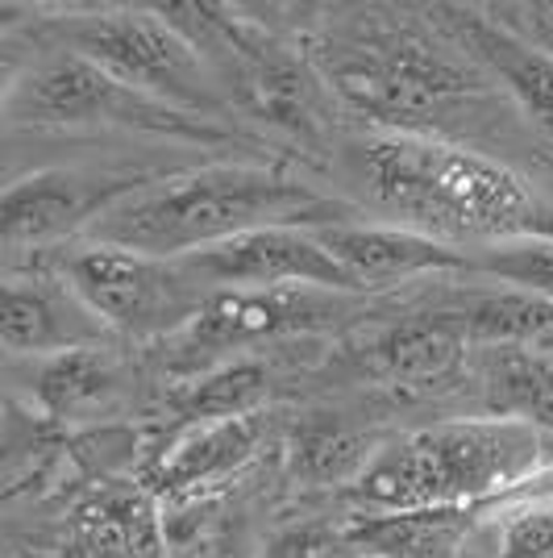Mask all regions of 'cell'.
<instances>
[{
  "instance_id": "obj_2",
  "label": "cell",
  "mask_w": 553,
  "mask_h": 558,
  "mask_svg": "<svg viewBox=\"0 0 553 558\" xmlns=\"http://www.w3.org/2000/svg\"><path fill=\"white\" fill-rule=\"evenodd\" d=\"M304 54L321 71L329 93L354 113L379 121L388 134L438 138L441 121L479 100L491 84L438 29L429 34L379 13H358L337 29H324Z\"/></svg>"
},
{
  "instance_id": "obj_1",
  "label": "cell",
  "mask_w": 553,
  "mask_h": 558,
  "mask_svg": "<svg viewBox=\"0 0 553 558\" xmlns=\"http://www.w3.org/2000/svg\"><path fill=\"white\" fill-rule=\"evenodd\" d=\"M354 205L283 175L275 167L212 163L155 180L125 196L88 230V242L155 258H187L254 230H329L346 226Z\"/></svg>"
},
{
  "instance_id": "obj_12",
  "label": "cell",
  "mask_w": 553,
  "mask_h": 558,
  "mask_svg": "<svg viewBox=\"0 0 553 558\" xmlns=\"http://www.w3.org/2000/svg\"><path fill=\"white\" fill-rule=\"evenodd\" d=\"M109 326L67 288V279L13 276L0 288V342L13 354L50 359L67 350L105 347Z\"/></svg>"
},
{
  "instance_id": "obj_10",
  "label": "cell",
  "mask_w": 553,
  "mask_h": 558,
  "mask_svg": "<svg viewBox=\"0 0 553 558\" xmlns=\"http://www.w3.org/2000/svg\"><path fill=\"white\" fill-rule=\"evenodd\" d=\"M346 313V296L317 288H221L208 292L200 317L180 338L196 354H217V350L254 347L262 338L324 329Z\"/></svg>"
},
{
  "instance_id": "obj_4",
  "label": "cell",
  "mask_w": 553,
  "mask_h": 558,
  "mask_svg": "<svg viewBox=\"0 0 553 558\" xmlns=\"http://www.w3.org/2000/svg\"><path fill=\"white\" fill-rule=\"evenodd\" d=\"M550 446L553 438L520 421H438L379 446L349 500L358 512L483 509L553 466Z\"/></svg>"
},
{
  "instance_id": "obj_15",
  "label": "cell",
  "mask_w": 553,
  "mask_h": 558,
  "mask_svg": "<svg viewBox=\"0 0 553 558\" xmlns=\"http://www.w3.org/2000/svg\"><path fill=\"white\" fill-rule=\"evenodd\" d=\"M470 338L458 313H420L388 329L370 350V372L400 392H438L466 367Z\"/></svg>"
},
{
  "instance_id": "obj_8",
  "label": "cell",
  "mask_w": 553,
  "mask_h": 558,
  "mask_svg": "<svg viewBox=\"0 0 553 558\" xmlns=\"http://www.w3.org/2000/svg\"><path fill=\"white\" fill-rule=\"evenodd\" d=\"M146 180L113 171H75L47 167L29 171L4 187L0 201V238L9 251H42L63 238L88 233L105 213L134 196Z\"/></svg>"
},
{
  "instance_id": "obj_13",
  "label": "cell",
  "mask_w": 553,
  "mask_h": 558,
  "mask_svg": "<svg viewBox=\"0 0 553 558\" xmlns=\"http://www.w3.org/2000/svg\"><path fill=\"white\" fill-rule=\"evenodd\" d=\"M333 258L358 279V288H392L420 276H454V271H475V255L458 251L454 242L420 233L413 226H329L317 230Z\"/></svg>"
},
{
  "instance_id": "obj_7",
  "label": "cell",
  "mask_w": 553,
  "mask_h": 558,
  "mask_svg": "<svg viewBox=\"0 0 553 558\" xmlns=\"http://www.w3.org/2000/svg\"><path fill=\"white\" fill-rule=\"evenodd\" d=\"M59 276L109 329L125 338H180L200 317L208 288L184 258H155L88 242L59 258Z\"/></svg>"
},
{
  "instance_id": "obj_21",
  "label": "cell",
  "mask_w": 553,
  "mask_h": 558,
  "mask_svg": "<svg viewBox=\"0 0 553 558\" xmlns=\"http://www.w3.org/2000/svg\"><path fill=\"white\" fill-rule=\"evenodd\" d=\"M271 392V375L254 359L225 363L212 375L196 379L180 396V413L187 421H230V417H254V409Z\"/></svg>"
},
{
  "instance_id": "obj_5",
  "label": "cell",
  "mask_w": 553,
  "mask_h": 558,
  "mask_svg": "<svg viewBox=\"0 0 553 558\" xmlns=\"http://www.w3.org/2000/svg\"><path fill=\"white\" fill-rule=\"evenodd\" d=\"M54 43L113 80L155 96L171 109L208 117L225 113L230 96L200 47L162 9H96L50 22Z\"/></svg>"
},
{
  "instance_id": "obj_14",
  "label": "cell",
  "mask_w": 553,
  "mask_h": 558,
  "mask_svg": "<svg viewBox=\"0 0 553 558\" xmlns=\"http://www.w3.org/2000/svg\"><path fill=\"white\" fill-rule=\"evenodd\" d=\"M483 525L487 505L483 509L354 512L337 530L354 555L367 558H466Z\"/></svg>"
},
{
  "instance_id": "obj_24",
  "label": "cell",
  "mask_w": 553,
  "mask_h": 558,
  "mask_svg": "<svg viewBox=\"0 0 553 558\" xmlns=\"http://www.w3.org/2000/svg\"><path fill=\"white\" fill-rule=\"evenodd\" d=\"M354 555L342 530H329V525H304V530H287L283 537L271 542V550L262 558H346Z\"/></svg>"
},
{
  "instance_id": "obj_17",
  "label": "cell",
  "mask_w": 553,
  "mask_h": 558,
  "mask_svg": "<svg viewBox=\"0 0 553 558\" xmlns=\"http://www.w3.org/2000/svg\"><path fill=\"white\" fill-rule=\"evenodd\" d=\"M262 425L254 417L230 421H192L180 442L159 459V488L167 496H196L208 484H221L258 450Z\"/></svg>"
},
{
  "instance_id": "obj_9",
  "label": "cell",
  "mask_w": 553,
  "mask_h": 558,
  "mask_svg": "<svg viewBox=\"0 0 553 558\" xmlns=\"http://www.w3.org/2000/svg\"><path fill=\"white\" fill-rule=\"evenodd\" d=\"M184 267L208 292L221 288H317L337 296L362 292L358 279L317 238V230H296V226L242 233L225 246L187 255Z\"/></svg>"
},
{
  "instance_id": "obj_18",
  "label": "cell",
  "mask_w": 553,
  "mask_h": 558,
  "mask_svg": "<svg viewBox=\"0 0 553 558\" xmlns=\"http://www.w3.org/2000/svg\"><path fill=\"white\" fill-rule=\"evenodd\" d=\"M487 417L520 421L553 438V354L532 347H487L479 354Z\"/></svg>"
},
{
  "instance_id": "obj_6",
  "label": "cell",
  "mask_w": 553,
  "mask_h": 558,
  "mask_svg": "<svg viewBox=\"0 0 553 558\" xmlns=\"http://www.w3.org/2000/svg\"><path fill=\"white\" fill-rule=\"evenodd\" d=\"M4 117L13 125H113V130H142L155 138H184V142H225L230 134L208 121V117L171 109L155 96L138 93L130 84L113 80L105 68L88 59L54 47V54L29 63V68L9 80L4 88Z\"/></svg>"
},
{
  "instance_id": "obj_22",
  "label": "cell",
  "mask_w": 553,
  "mask_h": 558,
  "mask_svg": "<svg viewBox=\"0 0 553 558\" xmlns=\"http://www.w3.org/2000/svg\"><path fill=\"white\" fill-rule=\"evenodd\" d=\"M475 271L500 279L512 292H529V296L553 301V238L487 242L475 255Z\"/></svg>"
},
{
  "instance_id": "obj_16",
  "label": "cell",
  "mask_w": 553,
  "mask_h": 558,
  "mask_svg": "<svg viewBox=\"0 0 553 558\" xmlns=\"http://www.w3.org/2000/svg\"><path fill=\"white\" fill-rule=\"evenodd\" d=\"M121 388H125V375L113 350L84 347L38 359L29 404L47 421H93L121 400Z\"/></svg>"
},
{
  "instance_id": "obj_19",
  "label": "cell",
  "mask_w": 553,
  "mask_h": 558,
  "mask_svg": "<svg viewBox=\"0 0 553 558\" xmlns=\"http://www.w3.org/2000/svg\"><path fill=\"white\" fill-rule=\"evenodd\" d=\"M458 313L462 329L475 350L487 347H532L550 342L553 333V301L529 296V292H491L479 301H466Z\"/></svg>"
},
{
  "instance_id": "obj_11",
  "label": "cell",
  "mask_w": 553,
  "mask_h": 558,
  "mask_svg": "<svg viewBox=\"0 0 553 558\" xmlns=\"http://www.w3.org/2000/svg\"><path fill=\"white\" fill-rule=\"evenodd\" d=\"M429 25L445 43H454L491 84H500L537 130L553 134V50L537 47L512 25L491 22L483 9L466 4H433Z\"/></svg>"
},
{
  "instance_id": "obj_3",
  "label": "cell",
  "mask_w": 553,
  "mask_h": 558,
  "mask_svg": "<svg viewBox=\"0 0 553 558\" xmlns=\"http://www.w3.org/2000/svg\"><path fill=\"white\" fill-rule=\"evenodd\" d=\"M358 155L374 201L420 233H470L487 242L553 238V205L500 159L388 130L362 142Z\"/></svg>"
},
{
  "instance_id": "obj_20",
  "label": "cell",
  "mask_w": 553,
  "mask_h": 558,
  "mask_svg": "<svg viewBox=\"0 0 553 558\" xmlns=\"http://www.w3.org/2000/svg\"><path fill=\"white\" fill-rule=\"evenodd\" d=\"M487 525H495V558H553V496L541 475L487 505Z\"/></svg>"
},
{
  "instance_id": "obj_23",
  "label": "cell",
  "mask_w": 553,
  "mask_h": 558,
  "mask_svg": "<svg viewBox=\"0 0 553 558\" xmlns=\"http://www.w3.org/2000/svg\"><path fill=\"white\" fill-rule=\"evenodd\" d=\"M379 450L370 438L349 429H308L296 446V471L312 484H358V475L370 466Z\"/></svg>"
}]
</instances>
